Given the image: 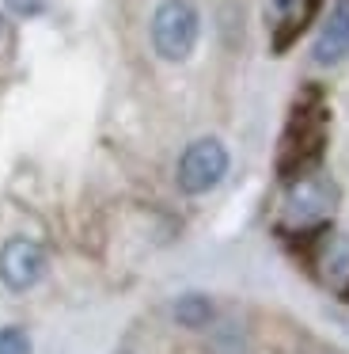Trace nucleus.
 Segmentation results:
<instances>
[{"label":"nucleus","mask_w":349,"mask_h":354,"mask_svg":"<svg viewBox=\"0 0 349 354\" xmlns=\"http://www.w3.org/2000/svg\"><path fill=\"white\" fill-rule=\"evenodd\" d=\"M201 35V16L190 0H163L152 12V50L163 62H186Z\"/></svg>","instance_id":"f257e3e1"},{"label":"nucleus","mask_w":349,"mask_h":354,"mask_svg":"<svg viewBox=\"0 0 349 354\" xmlns=\"http://www.w3.org/2000/svg\"><path fill=\"white\" fill-rule=\"evenodd\" d=\"M228 176V149L217 138H197L179 156V187L186 194H205Z\"/></svg>","instance_id":"f03ea898"},{"label":"nucleus","mask_w":349,"mask_h":354,"mask_svg":"<svg viewBox=\"0 0 349 354\" xmlns=\"http://www.w3.org/2000/svg\"><path fill=\"white\" fill-rule=\"evenodd\" d=\"M334 187L330 179L315 176V171H303L288 183L285 191V221L296 225V229H311V225L326 221L334 214Z\"/></svg>","instance_id":"7ed1b4c3"},{"label":"nucleus","mask_w":349,"mask_h":354,"mask_svg":"<svg viewBox=\"0 0 349 354\" xmlns=\"http://www.w3.org/2000/svg\"><path fill=\"white\" fill-rule=\"evenodd\" d=\"M46 274V252L27 236H15L0 248V282L12 293H23Z\"/></svg>","instance_id":"20e7f679"},{"label":"nucleus","mask_w":349,"mask_h":354,"mask_svg":"<svg viewBox=\"0 0 349 354\" xmlns=\"http://www.w3.org/2000/svg\"><path fill=\"white\" fill-rule=\"evenodd\" d=\"M349 57V0H338L330 8V16L323 19L311 46V62L315 65H338Z\"/></svg>","instance_id":"39448f33"},{"label":"nucleus","mask_w":349,"mask_h":354,"mask_svg":"<svg viewBox=\"0 0 349 354\" xmlns=\"http://www.w3.org/2000/svg\"><path fill=\"white\" fill-rule=\"evenodd\" d=\"M319 145H323V115L303 111V115L292 118V126H288V133H285V153H281V164H288V168L308 164L311 156L319 153Z\"/></svg>","instance_id":"423d86ee"},{"label":"nucleus","mask_w":349,"mask_h":354,"mask_svg":"<svg viewBox=\"0 0 349 354\" xmlns=\"http://www.w3.org/2000/svg\"><path fill=\"white\" fill-rule=\"evenodd\" d=\"M315 270L330 290H349V232H330L319 244Z\"/></svg>","instance_id":"0eeeda50"},{"label":"nucleus","mask_w":349,"mask_h":354,"mask_svg":"<svg viewBox=\"0 0 349 354\" xmlns=\"http://www.w3.org/2000/svg\"><path fill=\"white\" fill-rule=\"evenodd\" d=\"M319 0H273V19H277V42H292L311 19Z\"/></svg>","instance_id":"6e6552de"},{"label":"nucleus","mask_w":349,"mask_h":354,"mask_svg":"<svg viewBox=\"0 0 349 354\" xmlns=\"http://www.w3.org/2000/svg\"><path fill=\"white\" fill-rule=\"evenodd\" d=\"M174 320L186 324V328H205L212 320V301L205 293H182L174 301Z\"/></svg>","instance_id":"1a4fd4ad"},{"label":"nucleus","mask_w":349,"mask_h":354,"mask_svg":"<svg viewBox=\"0 0 349 354\" xmlns=\"http://www.w3.org/2000/svg\"><path fill=\"white\" fill-rule=\"evenodd\" d=\"M0 354H30V339L23 328H0Z\"/></svg>","instance_id":"9d476101"},{"label":"nucleus","mask_w":349,"mask_h":354,"mask_svg":"<svg viewBox=\"0 0 349 354\" xmlns=\"http://www.w3.org/2000/svg\"><path fill=\"white\" fill-rule=\"evenodd\" d=\"M4 4H8V12L19 16V19H34L50 8V0H4Z\"/></svg>","instance_id":"9b49d317"}]
</instances>
